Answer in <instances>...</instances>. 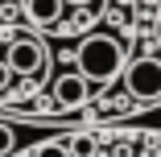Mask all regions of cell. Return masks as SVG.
<instances>
[{"label": "cell", "mask_w": 161, "mask_h": 157, "mask_svg": "<svg viewBox=\"0 0 161 157\" xmlns=\"http://www.w3.org/2000/svg\"><path fill=\"white\" fill-rule=\"evenodd\" d=\"M75 70L87 79V83H112V79H124V46L112 37V33H91L79 42L75 50Z\"/></svg>", "instance_id": "6da1fadb"}, {"label": "cell", "mask_w": 161, "mask_h": 157, "mask_svg": "<svg viewBox=\"0 0 161 157\" xmlns=\"http://www.w3.org/2000/svg\"><path fill=\"white\" fill-rule=\"evenodd\" d=\"M124 87H128V95L141 99V104L161 99V58L145 54V58H136V62H128V70H124Z\"/></svg>", "instance_id": "7a4b0ae2"}, {"label": "cell", "mask_w": 161, "mask_h": 157, "mask_svg": "<svg viewBox=\"0 0 161 157\" xmlns=\"http://www.w3.org/2000/svg\"><path fill=\"white\" fill-rule=\"evenodd\" d=\"M4 62H8L17 75H37V70H46L50 50H46V42H42V37H33V33H17V37L8 42Z\"/></svg>", "instance_id": "3957f363"}, {"label": "cell", "mask_w": 161, "mask_h": 157, "mask_svg": "<svg viewBox=\"0 0 161 157\" xmlns=\"http://www.w3.org/2000/svg\"><path fill=\"white\" fill-rule=\"evenodd\" d=\"M87 99H91V83H87L79 70L54 79V108H58V112H66V108H83Z\"/></svg>", "instance_id": "277c9868"}, {"label": "cell", "mask_w": 161, "mask_h": 157, "mask_svg": "<svg viewBox=\"0 0 161 157\" xmlns=\"http://www.w3.org/2000/svg\"><path fill=\"white\" fill-rule=\"evenodd\" d=\"M25 17L33 21V25H42V29H50V25H58L62 21V8H66V0H25Z\"/></svg>", "instance_id": "5b68a950"}, {"label": "cell", "mask_w": 161, "mask_h": 157, "mask_svg": "<svg viewBox=\"0 0 161 157\" xmlns=\"http://www.w3.org/2000/svg\"><path fill=\"white\" fill-rule=\"evenodd\" d=\"M33 157H70V145L66 141H42L33 149Z\"/></svg>", "instance_id": "8992f818"}, {"label": "cell", "mask_w": 161, "mask_h": 157, "mask_svg": "<svg viewBox=\"0 0 161 157\" xmlns=\"http://www.w3.org/2000/svg\"><path fill=\"white\" fill-rule=\"evenodd\" d=\"M66 145H70V157H95L99 153V145H95L91 137H70Z\"/></svg>", "instance_id": "52a82bcc"}, {"label": "cell", "mask_w": 161, "mask_h": 157, "mask_svg": "<svg viewBox=\"0 0 161 157\" xmlns=\"http://www.w3.org/2000/svg\"><path fill=\"white\" fill-rule=\"evenodd\" d=\"M13 149H17V132L8 128V124H0V157H8Z\"/></svg>", "instance_id": "ba28073f"}, {"label": "cell", "mask_w": 161, "mask_h": 157, "mask_svg": "<svg viewBox=\"0 0 161 157\" xmlns=\"http://www.w3.org/2000/svg\"><path fill=\"white\" fill-rule=\"evenodd\" d=\"M13 75H17V70L8 66L4 58H0V91H8V83H13Z\"/></svg>", "instance_id": "9c48e42d"}, {"label": "cell", "mask_w": 161, "mask_h": 157, "mask_svg": "<svg viewBox=\"0 0 161 157\" xmlns=\"http://www.w3.org/2000/svg\"><path fill=\"white\" fill-rule=\"evenodd\" d=\"M66 4H75V8H87V4H95V0H66Z\"/></svg>", "instance_id": "30bf717a"}]
</instances>
